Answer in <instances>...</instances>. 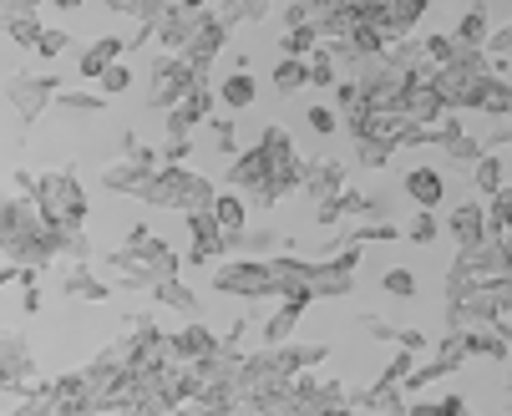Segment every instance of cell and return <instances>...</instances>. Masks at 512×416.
Listing matches in <instances>:
<instances>
[{
    "label": "cell",
    "instance_id": "6da1fadb",
    "mask_svg": "<svg viewBox=\"0 0 512 416\" xmlns=\"http://www.w3.org/2000/svg\"><path fill=\"white\" fill-rule=\"evenodd\" d=\"M102 264L117 274V285H122V290H153V285L178 280V274H183V254H178L168 239H158L142 219H137V224H127L122 244H117V249H107V254H102Z\"/></svg>",
    "mask_w": 512,
    "mask_h": 416
},
{
    "label": "cell",
    "instance_id": "7a4b0ae2",
    "mask_svg": "<svg viewBox=\"0 0 512 416\" xmlns=\"http://www.w3.org/2000/svg\"><path fill=\"white\" fill-rule=\"evenodd\" d=\"M21 198H31L41 208L46 229H87V219H92V198L71 168H56V173H41V178L31 173V188Z\"/></svg>",
    "mask_w": 512,
    "mask_h": 416
},
{
    "label": "cell",
    "instance_id": "3957f363",
    "mask_svg": "<svg viewBox=\"0 0 512 416\" xmlns=\"http://www.w3.org/2000/svg\"><path fill=\"white\" fill-rule=\"evenodd\" d=\"M137 198L148 203V208H168V214H183L188 219V214H208L213 198H218V183L203 178V173H193V168H158V173L142 178Z\"/></svg>",
    "mask_w": 512,
    "mask_h": 416
},
{
    "label": "cell",
    "instance_id": "277c9868",
    "mask_svg": "<svg viewBox=\"0 0 512 416\" xmlns=\"http://www.w3.org/2000/svg\"><path fill=\"white\" fill-rule=\"evenodd\" d=\"M213 290L218 295H229V300H274V274H269V259H224V264H213Z\"/></svg>",
    "mask_w": 512,
    "mask_h": 416
},
{
    "label": "cell",
    "instance_id": "5b68a950",
    "mask_svg": "<svg viewBox=\"0 0 512 416\" xmlns=\"http://www.w3.org/2000/svg\"><path fill=\"white\" fill-rule=\"evenodd\" d=\"M193 87H198V72L188 61H178V56H163V51H153L148 56V107L163 117V112H173L183 97H193Z\"/></svg>",
    "mask_w": 512,
    "mask_h": 416
},
{
    "label": "cell",
    "instance_id": "8992f818",
    "mask_svg": "<svg viewBox=\"0 0 512 416\" xmlns=\"http://www.w3.org/2000/svg\"><path fill=\"white\" fill-rule=\"evenodd\" d=\"M56 97H61V77L56 72H16L6 82V102L16 107L21 122H36L46 107H56Z\"/></svg>",
    "mask_w": 512,
    "mask_h": 416
},
{
    "label": "cell",
    "instance_id": "52a82bcc",
    "mask_svg": "<svg viewBox=\"0 0 512 416\" xmlns=\"http://www.w3.org/2000/svg\"><path fill=\"white\" fill-rule=\"evenodd\" d=\"M0 391L16 401L26 391H36V356L21 330H0Z\"/></svg>",
    "mask_w": 512,
    "mask_h": 416
},
{
    "label": "cell",
    "instance_id": "ba28073f",
    "mask_svg": "<svg viewBox=\"0 0 512 416\" xmlns=\"http://www.w3.org/2000/svg\"><path fill=\"white\" fill-rule=\"evenodd\" d=\"M163 351H168V366H198V361H213L224 351V340H218V330L208 320H193V325L163 335Z\"/></svg>",
    "mask_w": 512,
    "mask_h": 416
},
{
    "label": "cell",
    "instance_id": "9c48e42d",
    "mask_svg": "<svg viewBox=\"0 0 512 416\" xmlns=\"http://www.w3.org/2000/svg\"><path fill=\"white\" fill-rule=\"evenodd\" d=\"M224 46H229V31H224V21H218V11L213 6H198V31L188 36V46L178 51V61H188L193 72H213V61L224 56Z\"/></svg>",
    "mask_w": 512,
    "mask_h": 416
},
{
    "label": "cell",
    "instance_id": "30bf717a",
    "mask_svg": "<svg viewBox=\"0 0 512 416\" xmlns=\"http://www.w3.org/2000/svg\"><path fill=\"white\" fill-rule=\"evenodd\" d=\"M350 168L340 163V158H305V168H300V193L320 208V203H335L345 188H350V178H345Z\"/></svg>",
    "mask_w": 512,
    "mask_h": 416
},
{
    "label": "cell",
    "instance_id": "8fae6325",
    "mask_svg": "<svg viewBox=\"0 0 512 416\" xmlns=\"http://www.w3.org/2000/svg\"><path fill=\"white\" fill-rule=\"evenodd\" d=\"M269 178H274V168H269V158H264L259 148H239V158H234L229 173H224L229 193H239L244 203H259L264 188H269Z\"/></svg>",
    "mask_w": 512,
    "mask_h": 416
},
{
    "label": "cell",
    "instance_id": "7c38bea8",
    "mask_svg": "<svg viewBox=\"0 0 512 416\" xmlns=\"http://www.w3.org/2000/svg\"><path fill=\"white\" fill-rule=\"evenodd\" d=\"M401 117H406L411 127H421V132L442 127L447 107H442V97H436V87H431V72L411 77V87H406V97H401Z\"/></svg>",
    "mask_w": 512,
    "mask_h": 416
},
{
    "label": "cell",
    "instance_id": "4fadbf2b",
    "mask_svg": "<svg viewBox=\"0 0 512 416\" xmlns=\"http://www.w3.org/2000/svg\"><path fill=\"white\" fill-rule=\"evenodd\" d=\"M401 193L416 203V214H436V208L447 203V173L431 168V163H416V168H406Z\"/></svg>",
    "mask_w": 512,
    "mask_h": 416
},
{
    "label": "cell",
    "instance_id": "5bb4252c",
    "mask_svg": "<svg viewBox=\"0 0 512 416\" xmlns=\"http://www.w3.org/2000/svg\"><path fill=\"white\" fill-rule=\"evenodd\" d=\"M183 224H188V254H183V264L208 269L213 259H224V254H229V249H224V229L213 224V214H188Z\"/></svg>",
    "mask_w": 512,
    "mask_h": 416
},
{
    "label": "cell",
    "instance_id": "9a60e30c",
    "mask_svg": "<svg viewBox=\"0 0 512 416\" xmlns=\"http://www.w3.org/2000/svg\"><path fill=\"white\" fill-rule=\"evenodd\" d=\"M431 148H442V153H447V163L472 168V163L482 158V137H472V132L462 127V117H457V112H447V117H442V127H431Z\"/></svg>",
    "mask_w": 512,
    "mask_h": 416
},
{
    "label": "cell",
    "instance_id": "2e32d148",
    "mask_svg": "<svg viewBox=\"0 0 512 416\" xmlns=\"http://www.w3.org/2000/svg\"><path fill=\"white\" fill-rule=\"evenodd\" d=\"M462 351H467V361H472V356L512 361V330H507V320H492V325H472V330H462Z\"/></svg>",
    "mask_w": 512,
    "mask_h": 416
},
{
    "label": "cell",
    "instance_id": "e0dca14e",
    "mask_svg": "<svg viewBox=\"0 0 512 416\" xmlns=\"http://www.w3.org/2000/svg\"><path fill=\"white\" fill-rule=\"evenodd\" d=\"M274 356H279L284 376L295 381V376H315V366L330 361V345L325 340H289V345H274Z\"/></svg>",
    "mask_w": 512,
    "mask_h": 416
},
{
    "label": "cell",
    "instance_id": "ac0fdd59",
    "mask_svg": "<svg viewBox=\"0 0 512 416\" xmlns=\"http://www.w3.org/2000/svg\"><path fill=\"white\" fill-rule=\"evenodd\" d=\"M442 229L452 234V244H457V249L482 244V239H487V214H482V198L457 203V208H452V219H442Z\"/></svg>",
    "mask_w": 512,
    "mask_h": 416
},
{
    "label": "cell",
    "instance_id": "d6986e66",
    "mask_svg": "<svg viewBox=\"0 0 512 416\" xmlns=\"http://www.w3.org/2000/svg\"><path fill=\"white\" fill-rule=\"evenodd\" d=\"M163 310H173V315H183V325H193V320H203V300H198V290H188L183 285V274L178 280H163V285H153L148 290Z\"/></svg>",
    "mask_w": 512,
    "mask_h": 416
},
{
    "label": "cell",
    "instance_id": "ffe728a7",
    "mask_svg": "<svg viewBox=\"0 0 512 416\" xmlns=\"http://www.w3.org/2000/svg\"><path fill=\"white\" fill-rule=\"evenodd\" d=\"M61 290H66V300H82V305H107V300H112V285L97 280L92 264H71L66 280H61Z\"/></svg>",
    "mask_w": 512,
    "mask_h": 416
},
{
    "label": "cell",
    "instance_id": "44dd1931",
    "mask_svg": "<svg viewBox=\"0 0 512 416\" xmlns=\"http://www.w3.org/2000/svg\"><path fill=\"white\" fill-rule=\"evenodd\" d=\"M213 92H218V107H224V112L234 117V112H249V107H254L259 82H254V72H229V77L218 82Z\"/></svg>",
    "mask_w": 512,
    "mask_h": 416
},
{
    "label": "cell",
    "instance_id": "7402d4cb",
    "mask_svg": "<svg viewBox=\"0 0 512 416\" xmlns=\"http://www.w3.org/2000/svg\"><path fill=\"white\" fill-rule=\"evenodd\" d=\"M77 61H82V82H102L107 66H117V61H122V36H97Z\"/></svg>",
    "mask_w": 512,
    "mask_h": 416
},
{
    "label": "cell",
    "instance_id": "603a6c76",
    "mask_svg": "<svg viewBox=\"0 0 512 416\" xmlns=\"http://www.w3.org/2000/svg\"><path fill=\"white\" fill-rule=\"evenodd\" d=\"M487 36H492V11H487V6H467L462 21L452 26V41H457L462 51H482Z\"/></svg>",
    "mask_w": 512,
    "mask_h": 416
},
{
    "label": "cell",
    "instance_id": "cb8c5ba5",
    "mask_svg": "<svg viewBox=\"0 0 512 416\" xmlns=\"http://www.w3.org/2000/svg\"><path fill=\"white\" fill-rule=\"evenodd\" d=\"M305 310H310L305 300H284V305L264 320V345H269V351H274V345H289V340H295V325H300Z\"/></svg>",
    "mask_w": 512,
    "mask_h": 416
},
{
    "label": "cell",
    "instance_id": "d4e9b609",
    "mask_svg": "<svg viewBox=\"0 0 512 416\" xmlns=\"http://www.w3.org/2000/svg\"><path fill=\"white\" fill-rule=\"evenodd\" d=\"M264 158H269V168H284V163H300V153H295V137H289V127H279V122H269L264 132H259V143H254Z\"/></svg>",
    "mask_w": 512,
    "mask_h": 416
},
{
    "label": "cell",
    "instance_id": "484cf974",
    "mask_svg": "<svg viewBox=\"0 0 512 416\" xmlns=\"http://www.w3.org/2000/svg\"><path fill=\"white\" fill-rule=\"evenodd\" d=\"M482 214H487V239H512V183L482 198Z\"/></svg>",
    "mask_w": 512,
    "mask_h": 416
},
{
    "label": "cell",
    "instance_id": "4316f807",
    "mask_svg": "<svg viewBox=\"0 0 512 416\" xmlns=\"http://www.w3.org/2000/svg\"><path fill=\"white\" fill-rule=\"evenodd\" d=\"M274 92L284 97H295V92H310V61H295V56H279L274 61V72H269Z\"/></svg>",
    "mask_w": 512,
    "mask_h": 416
},
{
    "label": "cell",
    "instance_id": "83f0119b",
    "mask_svg": "<svg viewBox=\"0 0 512 416\" xmlns=\"http://www.w3.org/2000/svg\"><path fill=\"white\" fill-rule=\"evenodd\" d=\"M350 148H355V163H360V168H371V173L386 168V163L396 158V143H391L386 132H365V137H355Z\"/></svg>",
    "mask_w": 512,
    "mask_h": 416
},
{
    "label": "cell",
    "instance_id": "f1b7e54d",
    "mask_svg": "<svg viewBox=\"0 0 512 416\" xmlns=\"http://www.w3.org/2000/svg\"><path fill=\"white\" fill-rule=\"evenodd\" d=\"M472 188H477L482 198H492L497 188H507V158H502V153H482V158L472 163Z\"/></svg>",
    "mask_w": 512,
    "mask_h": 416
},
{
    "label": "cell",
    "instance_id": "f546056e",
    "mask_svg": "<svg viewBox=\"0 0 512 416\" xmlns=\"http://www.w3.org/2000/svg\"><path fill=\"white\" fill-rule=\"evenodd\" d=\"M153 173H158V168H153ZM142 178H148V168H137V163H122V158L102 168V188H107V193H127V198H137Z\"/></svg>",
    "mask_w": 512,
    "mask_h": 416
},
{
    "label": "cell",
    "instance_id": "4dcf8cb0",
    "mask_svg": "<svg viewBox=\"0 0 512 416\" xmlns=\"http://www.w3.org/2000/svg\"><path fill=\"white\" fill-rule=\"evenodd\" d=\"M477 112H482V117H502V122H512V82L487 77V87L477 92Z\"/></svg>",
    "mask_w": 512,
    "mask_h": 416
},
{
    "label": "cell",
    "instance_id": "1f68e13d",
    "mask_svg": "<svg viewBox=\"0 0 512 416\" xmlns=\"http://www.w3.org/2000/svg\"><path fill=\"white\" fill-rule=\"evenodd\" d=\"M315 51H320V31H315V26H300V31H284V36H279V56L310 61Z\"/></svg>",
    "mask_w": 512,
    "mask_h": 416
},
{
    "label": "cell",
    "instance_id": "d6a6232c",
    "mask_svg": "<svg viewBox=\"0 0 512 416\" xmlns=\"http://www.w3.org/2000/svg\"><path fill=\"white\" fill-rule=\"evenodd\" d=\"M401 239H411L416 249H431L436 239H442V219H436V214H411L401 224Z\"/></svg>",
    "mask_w": 512,
    "mask_h": 416
},
{
    "label": "cell",
    "instance_id": "836d02e7",
    "mask_svg": "<svg viewBox=\"0 0 512 416\" xmlns=\"http://www.w3.org/2000/svg\"><path fill=\"white\" fill-rule=\"evenodd\" d=\"M208 132H213V148L234 163L239 158V122L229 112H218V117H208Z\"/></svg>",
    "mask_w": 512,
    "mask_h": 416
},
{
    "label": "cell",
    "instance_id": "e575fe53",
    "mask_svg": "<svg viewBox=\"0 0 512 416\" xmlns=\"http://www.w3.org/2000/svg\"><path fill=\"white\" fill-rule=\"evenodd\" d=\"M406 416H467V401L457 391H447V396H436V401H411Z\"/></svg>",
    "mask_w": 512,
    "mask_h": 416
},
{
    "label": "cell",
    "instance_id": "d590c367",
    "mask_svg": "<svg viewBox=\"0 0 512 416\" xmlns=\"http://www.w3.org/2000/svg\"><path fill=\"white\" fill-rule=\"evenodd\" d=\"M381 290H386L391 300H416V295H421V280H416L411 269H401V264H396V269H386V274H381Z\"/></svg>",
    "mask_w": 512,
    "mask_h": 416
},
{
    "label": "cell",
    "instance_id": "8d00e7d4",
    "mask_svg": "<svg viewBox=\"0 0 512 416\" xmlns=\"http://www.w3.org/2000/svg\"><path fill=\"white\" fill-rule=\"evenodd\" d=\"M56 112H66V117H97V112H107V102H102V97H87V92L77 87V92H61V97H56Z\"/></svg>",
    "mask_w": 512,
    "mask_h": 416
},
{
    "label": "cell",
    "instance_id": "74e56055",
    "mask_svg": "<svg viewBox=\"0 0 512 416\" xmlns=\"http://www.w3.org/2000/svg\"><path fill=\"white\" fill-rule=\"evenodd\" d=\"M335 82H340V66H335V56L320 46V51L310 56V87H320V92H335Z\"/></svg>",
    "mask_w": 512,
    "mask_h": 416
},
{
    "label": "cell",
    "instance_id": "f35d334b",
    "mask_svg": "<svg viewBox=\"0 0 512 416\" xmlns=\"http://www.w3.org/2000/svg\"><path fill=\"white\" fill-rule=\"evenodd\" d=\"M305 122H310L315 137H335V132H340V112H335L330 102H310V107H305Z\"/></svg>",
    "mask_w": 512,
    "mask_h": 416
},
{
    "label": "cell",
    "instance_id": "ab89813d",
    "mask_svg": "<svg viewBox=\"0 0 512 416\" xmlns=\"http://www.w3.org/2000/svg\"><path fill=\"white\" fill-rule=\"evenodd\" d=\"M97 87H102V102H107V97H127V87H132V66H127V61L107 66V72H102V82H97Z\"/></svg>",
    "mask_w": 512,
    "mask_h": 416
},
{
    "label": "cell",
    "instance_id": "60d3db41",
    "mask_svg": "<svg viewBox=\"0 0 512 416\" xmlns=\"http://www.w3.org/2000/svg\"><path fill=\"white\" fill-rule=\"evenodd\" d=\"M41 31H46V21H41V11H36V16H26V21H16V26H11L6 36H11V41H16L21 51H36V41H41Z\"/></svg>",
    "mask_w": 512,
    "mask_h": 416
},
{
    "label": "cell",
    "instance_id": "b9f144b4",
    "mask_svg": "<svg viewBox=\"0 0 512 416\" xmlns=\"http://www.w3.org/2000/svg\"><path fill=\"white\" fill-rule=\"evenodd\" d=\"M66 51H71V36H66L61 26H46L41 41H36V56H41V61H56V56H66Z\"/></svg>",
    "mask_w": 512,
    "mask_h": 416
},
{
    "label": "cell",
    "instance_id": "7bdbcfd3",
    "mask_svg": "<svg viewBox=\"0 0 512 416\" xmlns=\"http://www.w3.org/2000/svg\"><path fill=\"white\" fill-rule=\"evenodd\" d=\"M396 351H411V356H426L431 351V335L421 325H401L396 330Z\"/></svg>",
    "mask_w": 512,
    "mask_h": 416
},
{
    "label": "cell",
    "instance_id": "ee69618b",
    "mask_svg": "<svg viewBox=\"0 0 512 416\" xmlns=\"http://www.w3.org/2000/svg\"><path fill=\"white\" fill-rule=\"evenodd\" d=\"M482 56H492V61H507V56H512V21H507V26H492Z\"/></svg>",
    "mask_w": 512,
    "mask_h": 416
},
{
    "label": "cell",
    "instance_id": "f6af8a7d",
    "mask_svg": "<svg viewBox=\"0 0 512 416\" xmlns=\"http://www.w3.org/2000/svg\"><path fill=\"white\" fill-rule=\"evenodd\" d=\"M41 6H31V0H0V31H11L16 21H26V16H36Z\"/></svg>",
    "mask_w": 512,
    "mask_h": 416
},
{
    "label": "cell",
    "instance_id": "bcb514c9",
    "mask_svg": "<svg viewBox=\"0 0 512 416\" xmlns=\"http://www.w3.org/2000/svg\"><path fill=\"white\" fill-rule=\"evenodd\" d=\"M396 330H401V325H391V320H381V315H360V335H371V340L396 345Z\"/></svg>",
    "mask_w": 512,
    "mask_h": 416
},
{
    "label": "cell",
    "instance_id": "7dc6e473",
    "mask_svg": "<svg viewBox=\"0 0 512 416\" xmlns=\"http://www.w3.org/2000/svg\"><path fill=\"white\" fill-rule=\"evenodd\" d=\"M487 295H492L497 315L507 320V315H512V280H507V274H502V280H487Z\"/></svg>",
    "mask_w": 512,
    "mask_h": 416
},
{
    "label": "cell",
    "instance_id": "c3c4849f",
    "mask_svg": "<svg viewBox=\"0 0 512 416\" xmlns=\"http://www.w3.org/2000/svg\"><path fill=\"white\" fill-rule=\"evenodd\" d=\"M51 416H92V406H87V401H56Z\"/></svg>",
    "mask_w": 512,
    "mask_h": 416
},
{
    "label": "cell",
    "instance_id": "681fc988",
    "mask_svg": "<svg viewBox=\"0 0 512 416\" xmlns=\"http://www.w3.org/2000/svg\"><path fill=\"white\" fill-rule=\"evenodd\" d=\"M21 310H26V315H41V285L21 295Z\"/></svg>",
    "mask_w": 512,
    "mask_h": 416
},
{
    "label": "cell",
    "instance_id": "f907efd6",
    "mask_svg": "<svg viewBox=\"0 0 512 416\" xmlns=\"http://www.w3.org/2000/svg\"><path fill=\"white\" fill-rule=\"evenodd\" d=\"M21 280V269L16 264H6V259H0V290H6V285H16Z\"/></svg>",
    "mask_w": 512,
    "mask_h": 416
},
{
    "label": "cell",
    "instance_id": "816d5d0a",
    "mask_svg": "<svg viewBox=\"0 0 512 416\" xmlns=\"http://www.w3.org/2000/svg\"><path fill=\"white\" fill-rule=\"evenodd\" d=\"M507 391H512V371H507Z\"/></svg>",
    "mask_w": 512,
    "mask_h": 416
},
{
    "label": "cell",
    "instance_id": "f5cc1de1",
    "mask_svg": "<svg viewBox=\"0 0 512 416\" xmlns=\"http://www.w3.org/2000/svg\"><path fill=\"white\" fill-rule=\"evenodd\" d=\"M467 416H472V411H467Z\"/></svg>",
    "mask_w": 512,
    "mask_h": 416
}]
</instances>
